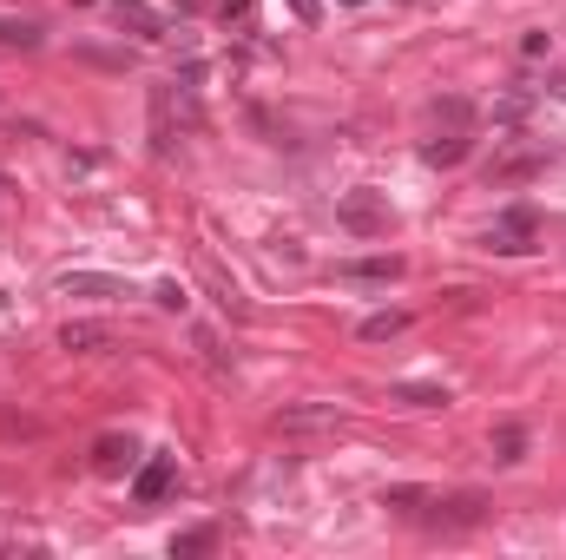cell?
Returning a JSON list of instances; mask_svg holds the SVG:
<instances>
[{"mask_svg":"<svg viewBox=\"0 0 566 560\" xmlns=\"http://www.w3.org/2000/svg\"><path fill=\"white\" fill-rule=\"evenodd\" d=\"M172 488H178V455H165V448H158L152 462L132 475V501H139V508H158V501L172 495Z\"/></svg>","mask_w":566,"mask_h":560,"instance_id":"obj_1","label":"cell"},{"mask_svg":"<svg viewBox=\"0 0 566 560\" xmlns=\"http://www.w3.org/2000/svg\"><path fill=\"white\" fill-rule=\"evenodd\" d=\"M488 244H494V251H501V257H520V251H534V211H527V205H507L501 218H494Z\"/></svg>","mask_w":566,"mask_h":560,"instance_id":"obj_2","label":"cell"},{"mask_svg":"<svg viewBox=\"0 0 566 560\" xmlns=\"http://www.w3.org/2000/svg\"><path fill=\"white\" fill-rule=\"evenodd\" d=\"M283 435H323V429H343V409L336 402H290L277 416Z\"/></svg>","mask_w":566,"mask_h":560,"instance_id":"obj_3","label":"cell"},{"mask_svg":"<svg viewBox=\"0 0 566 560\" xmlns=\"http://www.w3.org/2000/svg\"><path fill=\"white\" fill-rule=\"evenodd\" d=\"M481 514H488V501H481V495H455V501L428 495V508L415 514V521H428V528H474Z\"/></svg>","mask_w":566,"mask_h":560,"instance_id":"obj_4","label":"cell"},{"mask_svg":"<svg viewBox=\"0 0 566 560\" xmlns=\"http://www.w3.org/2000/svg\"><path fill=\"white\" fill-rule=\"evenodd\" d=\"M336 218H343L349 231H362V238H382V231H389V205H382L376 192H349L343 205H336Z\"/></svg>","mask_w":566,"mask_h":560,"instance_id":"obj_5","label":"cell"},{"mask_svg":"<svg viewBox=\"0 0 566 560\" xmlns=\"http://www.w3.org/2000/svg\"><path fill=\"white\" fill-rule=\"evenodd\" d=\"M336 277H343V284H395V277H402V257H349V264H336Z\"/></svg>","mask_w":566,"mask_h":560,"instance_id":"obj_6","label":"cell"},{"mask_svg":"<svg viewBox=\"0 0 566 560\" xmlns=\"http://www.w3.org/2000/svg\"><path fill=\"white\" fill-rule=\"evenodd\" d=\"M60 290H66V297H132L119 277H99V271H66Z\"/></svg>","mask_w":566,"mask_h":560,"instance_id":"obj_7","label":"cell"},{"mask_svg":"<svg viewBox=\"0 0 566 560\" xmlns=\"http://www.w3.org/2000/svg\"><path fill=\"white\" fill-rule=\"evenodd\" d=\"M409 323H415L409 310H376V317H362V330H356V336H362V343H389V336H402Z\"/></svg>","mask_w":566,"mask_h":560,"instance_id":"obj_8","label":"cell"},{"mask_svg":"<svg viewBox=\"0 0 566 560\" xmlns=\"http://www.w3.org/2000/svg\"><path fill=\"white\" fill-rule=\"evenodd\" d=\"M106 343H112L106 323H66V330H60V350H86V356H93V350H106Z\"/></svg>","mask_w":566,"mask_h":560,"instance_id":"obj_9","label":"cell"},{"mask_svg":"<svg viewBox=\"0 0 566 560\" xmlns=\"http://www.w3.org/2000/svg\"><path fill=\"white\" fill-rule=\"evenodd\" d=\"M422 159L428 165H461V159H468V132H441V139H428Z\"/></svg>","mask_w":566,"mask_h":560,"instance_id":"obj_10","label":"cell"},{"mask_svg":"<svg viewBox=\"0 0 566 560\" xmlns=\"http://www.w3.org/2000/svg\"><path fill=\"white\" fill-rule=\"evenodd\" d=\"M132 455H139V442H132V435H99V448H93V468H119V462H132Z\"/></svg>","mask_w":566,"mask_h":560,"instance_id":"obj_11","label":"cell"},{"mask_svg":"<svg viewBox=\"0 0 566 560\" xmlns=\"http://www.w3.org/2000/svg\"><path fill=\"white\" fill-rule=\"evenodd\" d=\"M112 7H119V20H132V27H139L145 40H165V20H158L152 7H145V0H112Z\"/></svg>","mask_w":566,"mask_h":560,"instance_id":"obj_12","label":"cell"},{"mask_svg":"<svg viewBox=\"0 0 566 560\" xmlns=\"http://www.w3.org/2000/svg\"><path fill=\"white\" fill-rule=\"evenodd\" d=\"M395 402H409V409H441L448 389L441 383H395Z\"/></svg>","mask_w":566,"mask_h":560,"instance_id":"obj_13","label":"cell"},{"mask_svg":"<svg viewBox=\"0 0 566 560\" xmlns=\"http://www.w3.org/2000/svg\"><path fill=\"white\" fill-rule=\"evenodd\" d=\"M520 455H527V429H520V422H501V429H494V462H520Z\"/></svg>","mask_w":566,"mask_h":560,"instance_id":"obj_14","label":"cell"},{"mask_svg":"<svg viewBox=\"0 0 566 560\" xmlns=\"http://www.w3.org/2000/svg\"><path fill=\"white\" fill-rule=\"evenodd\" d=\"M382 508H395V514H409L415 521V514L428 508V488H382Z\"/></svg>","mask_w":566,"mask_h":560,"instance_id":"obj_15","label":"cell"},{"mask_svg":"<svg viewBox=\"0 0 566 560\" xmlns=\"http://www.w3.org/2000/svg\"><path fill=\"white\" fill-rule=\"evenodd\" d=\"M527 112H534V93H527V86H520V93H507L501 106H494V126H520V119H527Z\"/></svg>","mask_w":566,"mask_h":560,"instance_id":"obj_16","label":"cell"},{"mask_svg":"<svg viewBox=\"0 0 566 560\" xmlns=\"http://www.w3.org/2000/svg\"><path fill=\"white\" fill-rule=\"evenodd\" d=\"M547 165V152H507L501 165H494V178H527V172H540Z\"/></svg>","mask_w":566,"mask_h":560,"instance_id":"obj_17","label":"cell"},{"mask_svg":"<svg viewBox=\"0 0 566 560\" xmlns=\"http://www.w3.org/2000/svg\"><path fill=\"white\" fill-rule=\"evenodd\" d=\"M0 47H40V27L33 20H0Z\"/></svg>","mask_w":566,"mask_h":560,"instance_id":"obj_18","label":"cell"},{"mask_svg":"<svg viewBox=\"0 0 566 560\" xmlns=\"http://www.w3.org/2000/svg\"><path fill=\"white\" fill-rule=\"evenodd\" d=\"M211 541H218L211 528H191V534H178V541H172V554H205Z\"/></svg>","mask_w":566,"mask_h":560,"instance_id":"obj_19","label":"cell"},{"mask_svg":"<svg viewBox=\"0 0 566 560\" xmlns=\"http://www.w3.org/2000/svg\"><path fill=\"white\" fill-rule=\"evenodd\" d=\"M283 7H290L303 27H316V20H323V0H283Z\"/></svg>","mask_w":566,"mask_h":560,"instance_id":"obj_20","label":"cell"},{"mask_svg":"<svg viewBox=\"0 0 566 560\" xmlns=\"http://www.w3.org/2000/svg\"><path fill=\"white\" fill-rule=\"evenodd\" d=\"M152 297H158V310H185V304H191V297H185V290H178V284H158Z\"/></svg>","mask_w":566,"mask_h":560,"instance_id":"obj_21","label":"cell"},{"mask_svg":"<svg viewBox=\"0 0 566 560\" xmlns=\"http://www.w3.org/2000/svg\"><path fill=\"white\" fill-rule=\"evenodd\" d=\"M547 47H553L547 33H520V60H540V53H547Z\"/></svg>","mask_w":566,"mask_h":560,"instance_id":"obj_22","label":"cell"},{"mask_svg":"<svg viewBox=\"0 0 566 560\" xmlns=\"http://www.w3.org/2000/svg\"><path fill=\"white\" fill-rule=\"evenodd\" d=\"M218 14H224V27H231V20H251V0H224Z\"/></svg>","mask_w":566,"mask_h":560,"instance_id":"obj_23","label":"cell"},{"mask_svg":"<svg viewBox=\"0 0 566 560\" xmlns=\"http://www.w3.org/2000/svg\"><path fill=\"white\" fill-rule=\"evenodd\" d=\"M547 93H553V99H566V66H560V73L547 80Z\"/></svg>","mask_w":566,"mask_h":560,"instance_id":"obj_24","label":"cell"},{"mask_svg":"<svg viewBox=\"0 0 566 560\" xmlns=\"http://www.w3.org/2000/svg\"><path fill=\"white\" fill-rule=\"evenodd\" d=\"M73 7H86V0H73Z\"/></svg>","mask_w":566,"mask_h":560,"instance_id":"obj_25","label":"cell"}]
</instances>
